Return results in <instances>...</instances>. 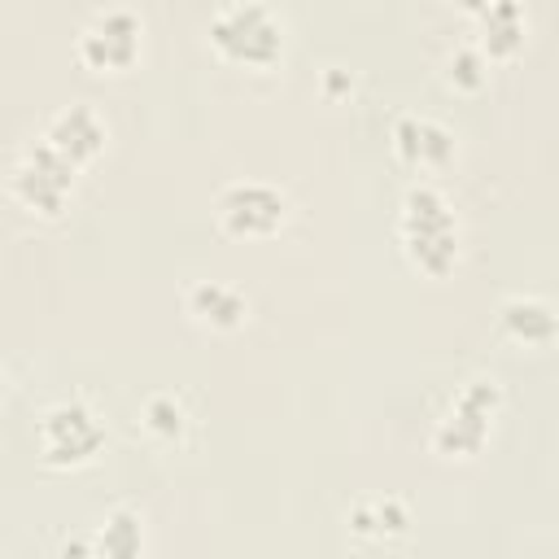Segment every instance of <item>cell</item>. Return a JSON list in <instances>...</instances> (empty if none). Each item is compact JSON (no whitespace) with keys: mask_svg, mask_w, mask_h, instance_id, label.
Wrapping results in <instances>:
<instances>
[{"mask_svg":"<svg viewBox=\"0 0 559 559\" xmlns=\"http://www.w3.org/2000/svg\"><path fill=\"white\" fill-rule=\"evenodd\" d=\"M210 48L227 66L271 70L284 57V17L262 0H231L210 17Z\"/></svg>","mask_w":559,"mask_h":559,"instance_id":"2","label":"cell"},{"mask_svg":"<svg viewBox=\"0 0 559 559\" xmlns=\"http://www.w3.org/2000/svg\"><path fill=\"white\" fill-rule=\"evenodd\" d=\"M345 524L358 537H402L411 533V511L402 498H362L349 507Z\"/></svg>","mask_w":559,"mask_h":559,"instance_id":"13","label":"cell"},{"mask_svg":"<svg viewBox=\"0 0 559 559\" xmlns=\"http://www.w3.org/2000/svg\"><path fill=\"white\" fill-rule=\"evenodd\" d=\"M459 4H463V9H467V13H480V9H485V4H489V0H459Z\"/></svg>","mask_w":559,"mask_h":559,"instance_id":"17","label":"cell"},{"mask_svg":"<svg viewBox=\"0 0 559 559\" xmlns=\"http://www.w3.org/2000/svg\"><path fill=\"white\" fill-rule=\"evenodd\" d=\"M44 140L66 157V162H74V166H87V162H96L100 157V148H105V122H100V114L92 109V105H66L61 114H52V122L44 127Z\"/></svg>","mask_w":559,"mask_h":559,"instance_id":"9","label":"cell"},{"mask_svg":"<svg viewBox=\"0 0 559 559\" xmlns=\"http://www.w3.org/2000/svg\"><path fill=\"white\" fill-rule=\"evenodd\" d=\"M485 79H489V61L480 48H454L450 52V83L459 92H480Z\"/></svg>","mask_w":559,"mask_h":559,"instance_id":"16","label":"cell"},{"mask_svg":"<svg viewBox=\"0 0 559 559\" xmlns=\"http://www.w3.org/2000/svg\"><path fill=\"white\" fill-rule=\"evenodd\" d=\"M480 52L485 61H511L524 48V13L515 0H489L480 13Z\"/></svg>","mask_w":559,"mask_h":559,"instance_id":"12","label":"cell"},{"mask_svg":"<svg viewBox=\"0 0 559 559\" xmlns=\"http://www.w3.org/2000/svg\"><path fill=\"white\" fill-rule=\"evenodd\" d=\"M74 175H79V166L74 162H66L48 140H35L26 153H22V162L13 166V197L31 210V214H44V218H57L61 210H66V201H70V192H74Z\"/></svg>","mask_w":559,"mask_h":559,"instance_id":"5","label":"cell"},{"mask_svg":"<svg viewBox=\"0 0 559 559\" xmlns=\"http://www.w3.org/2000/svg\"><path fill=\"white\" fill-rule=\"evenodd\" d=\"M35 441H39V454H44L48 467H83L105 445V419L87 402L66 397V402H52L39 415Z\"/></svg>","mask_w":559,"mask_h":559,"instance_id":"4","label":"cell"},{"mask_svg":"<svg viewBox=\"0 0 559 559\" xmlns=\"http://www.w3.org/2000/svg\"><path fill=\"white\" fill-rule=\"evenodd\" d=\"M393 153L411 170H445L454 162V131L424 114H402L393 122Z\"/></svg>","mask_w":559,"mask_h":559,"instance_id":"8","label":"cell"},{"mask_svg":"<svg viewBox=\"0 0 559 559\" xmlns=\"http://www.w3.org/2000/svg\"><path fill=\"white\" fill-rule=\"evenodd\" d=\"M183 310L192 314V323H201L210 332H236L249 319V297L223 280H197L183 293Z\"/></svg>","mask_w":559,"mask_h":559,"instance_id":"10","label":"cell"},{"mask_svg":"<svg viewBox=\"0 0 559 559\" xmlns=\"http://www.w3.org/2000/svg\"><path fill=\"white\" fill-rule=\"evenodd\" d=\"M140 428H144L153 441L175 445V441H183V432H188V406H183L175 393H148L144 406H140Z\"/></svg>","mask_w":559,"mask_h":559,"instance_id":"14","label":"cell"},{"mask_svg":"<svg viewBox=\"0 0 559 559\" xmlns=\"http://www.w3.org/2000/svg\"><path fill=\"white\" fill-rule=\"evenodd\" d=\"M498 406H502V384H498L493 376L467 380V384L454 393L450 411L441 415V424H437V432H432V450H437L441 459H476V454L485 450L489 432H493Z\"/></svg>","mask_w":559,"mask_h":559,"instance_id":"3","label":"cell"},{"mask_svg":"<svg viewBox=\"0 0 559 559\" xmlns=\"http://www.w3.org/2000/svg\"><path fill=\"white\" fill-rule=\"evenodd\" d=\"M74 52L87 70H100V74H118V70H131L144 52V26L135 13L127 9H105L96 13L79 39H74Z\"/></svg>","mask_w":559,"mask_h":559,"instance_id":"7","label":"cell"},{"mask_svg":"<svg viewBox=\"0 0 559 559\" xmlns=\"http://www.w3.org/2000/svg\"><path fill=\"white\" fill-rule=\"evenodd\" d=\"M140 524H144V520H140L135 511L118 507L114 515H105V524H100V533H96V550L109 555V559H131V555H140V550H144V528H140Z\"/></svg>","mask_w":559,"mask_h":559,"instance_id":"15","label":"cell"},{"mask_svg":"<svg viewBox=\"0 0 559 559\" xmlns=\"http://www.w3.org/2000/svg\"><path fill=\"white\" fill-rule=\"evenodd\" d=\"M0 393H4V371H0Z\"/></svg>","mask_w":559,"mask_h":559,"instance_id":"18","label":"cell"},{"mask_svg":"<svg viewBox=\"0 0 559 559\" xmlns=\"http://www.w3.org/2000/svg\"><path fill=\"white\" fill-rule=\"evenodd\" d=\"M397 223H402V249L424 275L441 280V275L454 271V262H459V218H454L441 188L411 183L406 197H402V218Z\"/></svg>","mask_w":559,"mask_h":559,"instance_id":"1","label":"cell"},{"mask_svg":"<svg viewBox=\"0 0 559 559\" xmlns=\"http://www.w3.org/2000/svg\"><path fill=\"white\" fill-rule=\"evenodd\" d=\"M498 323L515 345H537L542 349V345L555 341V310H550L546 297H533V293L507 297L502 310H498Z\"/></svg>","mask_w":559,"mask_h":559,"instance_id":"11","label":"cell"},{"mask_svg":"<svg viewBox=\"0 0 559 559\" xmlns=\"http://www.w3.org/2000/svg\"><path fill=\"white\" fill-rule=\"evenodd\" d=\"M218 223L227 236H240V240H266L275 236L284 223H288V197L275 188V183H262V179H236L218 192Z\"/></svg>","mask_w":559,"mask_h":559,"instance_id":"6","label":"cell"}]
</instances>
